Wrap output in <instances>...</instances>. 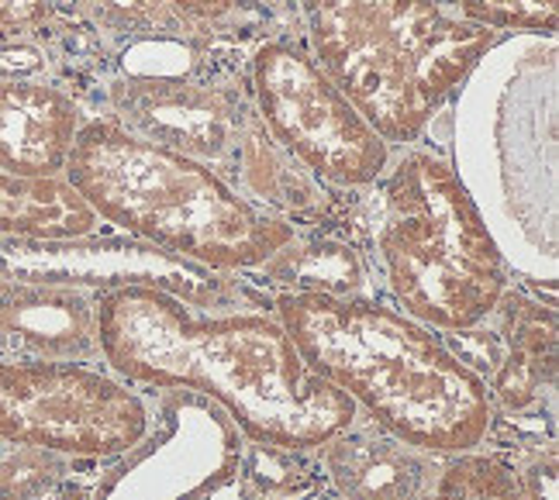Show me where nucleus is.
Returning a JSON list of instances; mask_svg holds the SVG:
<instances>
[{"mask_svg": "<svg viewBox=\"0 0 559 500\" xmlns=\"http://www.w3.org/2000/svg\"><path fill=\"white\" fill-rule=\"evenodd\" d=\"M97 338L118 380L207 394L249 442L311 452L359 418L266 314H193L169 294L128 287L97 297Z\"/></svg>", "mask_w": 559, "mask_h": 500, "instance_id": "nucleus-1", "label": "nucleus"}, {"mask_svg": "<svg viewBox=\"0 0 559 500\" xmlns=\"http://www.w3.org/2000/svg\"><path fill=\"white\" fill-rule=\"evenodd\" d=\"M276 321L318 377L404 445L460 455L487 439L493 425L487 380L428 324L367 297L332 294H284Z\"/></svg>", "mask_w": 559, "mask_h": 500, "instance_id": "nucleus-2", "label": "nucleus"}, {"mask_svg": "<svg viewBox=\"0 0 559 500\" xmlns=\"http://www.w3.org/2000/svg\"><path fill=\"white\" fill-rule=\"evenodd\" d=\"M100 222L218 273L260 270L294 242V225L252 207L218 169L94 118L62 169Z\"/></svg>", "mask_w": 559, "mask_h": 500, "instance_id": "nucleus-3", "label": "nucleus"}, {"mask_svg": "<svg viewBox=\"0 0 559 500\" xmlns=\"http://www.w3.org/2000/svg\"><path fill=\"white\" fill-rule=\"evenodd\" d=\"M305 17L311 59L386 145L415 142L498 46L439 0H349Z\"/></svg>", "mask_w": 559, "mask_h": 500, "instance_id": "nucleus-4", "label": "nucleus"}, {"mask_svg": "<svg viewBox=\"0 0 559 500\" xmlns=\"http://www.w3.org/2000/svg\"><path fill=\"white\" fill-rule=\"evenodd\" d=\"M377 249L407 318L469 332L508 290V263L480 204L432 152H407L383 183Z\"/></svg>", "mask_w": 559, "mask_h": 500, "instance_id": "nucleus-5", "label": "nucleus"}, {"mask_svg": "<svg viewBox=\"0 0 559 500\" xmlns=\"http://www.w3.org/2000/svg\"><path fill=\"white\" fill-rule=\"evenodd\" d=\"M490 118L473 107L463 115V166L469 177L490 163V177L469 187V198L493 183L511 204L514 222L532 217L552 235L556 222V49L552 41H508L493 46L463 83Z\"/></svg>", "mask_w": 559, "mask_h": 500, "instance_id": "nucleus-6", "label": "nucleus"}, {"mask_svg": "<svg viewBox=\"0 0 559 500\" xmlns=\"http://www.w3.org/2000/svg\"><path fill=\"white\" fill-rule=\"evenodd\" d=\"M145 434L148 410L124 380L94 366L0 359V445L115 460Z\"/></svg>", "mask_w": 559, "mask_h": 500, "instance_id": "nucleus-7", "label": "nucleus"}, {"mask_svg": "<svg viewBox=\"0 0 559 500\" xmlns=\"http://www.w3.org/2000/svg\"><path fill=\"white\" fill-rule=\"evenodd\" d=\"M252 94L266 135L314 177L338 187H367L383 177L391 145L308 52L263 41L252 56Z\"/></svg>", "mask_w": 559, "mask_h": 500, "instance_id": "nucleus-8", "label": "nucleus"}, {"mask_svg": "<svg viewBox=\"0 0 559 500\" xmlns=\"http://www.w3.org/2000/svg\"><path fill=\"white\" fill-rule=\"evenodd\" d=\"M0 276L11 284L76 287L97 297L148 287L204 311L225 308L235 294L228 273L190 263L132 235L100 231L83 238H0Z\"/></svg>", "mask_w": 559, "mask_h": 500, "instance_id": "nucleus-9", "label": "nucleus"}, {"mask_svg": "<svg viewBox=\"0 0 559 500\" xmlns=\"http://www.w3.org/2000/svg\"><path fill=\"white\" fill-rule=\"evenodd\" d=\"M111 104L132 135L207 166L231 156L246 135L235 100L225 91L183 76L118 80Z\"/></svg>", "mask_w": 559, "mask_h": 500, "instance_id": "nucleus-10", "label": "nucleus"}, {"mask_svg": "<svg viewBox=\"0 0 559 500\" xmlns=\"http://www.w3.org/2000/svg\"><path fill=\"white\" fill-rule=\"evenodd\" d=\"M0 353L35 362H97V294L8 279L0 297Z\"/></svg>", "mask_w": 559, "mask_h": 500, "instance_id": "nucleus-11", "label": "nucleus"}, {"mask_svg": "<svg viewBox=\"0 0 559 500\" xmlns=\"http://www.w3.org/2000/svg\"><path fill=\"white\" fill-rule=\"evenodd\" d=\"M318 455L342 500H425L442 469V455L404 445L359 418L321 442Z\"/></svg>", "mask_w": 559, "mask_h": 500, "instance_id": "nucleus-12", "label": "nucleus"}, {"mask_svg": "<svg viewBox=\"0 0 559 500\" xmlns=\"http://www.w3.org/2000/svg\"><path fill=\"white\" fill-rule=\"evenodd\" d=\"M80 104L46 80L0 83V172L62 177L80 135Z\"/></svg>", "mask_w": 559, "mask_h": 500, "instance_id": "nucleus-13", "label": "nucleus"}, {"mask_svg": "<svg viewBox=\"0 0 559 500\" xmlns=\"http://www.w3.org/2000/svg\"><path fill=\"white\" fill-rule=\"evenodd\" d=\"M493 311H504V353L493 386H487L490 401L504 410H525L556 383V311L511 290Z\"/></svg>", "mask_w": 559, "mask_h": 500, "instance_id": "nucleus-14", "label": "nucleus"}, {"mask_svg": "<svg viewBox=\"0 0 559 500\" xmlns=\"http://www.w3.org/2000/svg\"><path fill=\"white\" fill-rule=\"evenodd\" d=\"M100 217L67 177L0 172V238H83Z\"/></svg>", "mask_w": 559, "mask_h": 500, "instance_id": "nucleus-15", "label": "nucleus"}, {"mask_svg": "<svg viewBox=\"0 0 559 500\" xmlns=\"http://www.w3.org/2000/svg\"><path fill=\"white\" fill-rule=\"evenodd\" d=\"M273 284L294 287L290 294H332V297H356L362 287V263L356 249L342 242H308V246H284L273 259L260 266Z\"/></svg>", "mask_w": 559, "mask_h": 500, "instance_id": "nucleus-16", "label": "nucleus"}, {"mask_svg": "<svg viewBox=\"0 0 559 500\" xmlns=\"http://www.w3.org/2000/svg\"><path fill=\"white\" fill-rule=\"evenodd\" d=\"M425 500H525L519 473L493 455L460 452L449 455L439 480Z\"/></svg>", "mask_w": 559, "mask_h": 500, "instance_id": "nucleus-17", "label": "nucleus"}, {"mask_svg": "<svg viewBox=\"0 0 559 500\" xmlns=\"http://www.w3.org/2000/svg\"><path fill=\"white\" fill-rule=\"evenodd\" d=\"M80 8L94 14L97 25L124 35H180L187 21L169 8V0H80Z\"/></svg>", "mask_w": 559, "mask_h": 500, "instance_id": "nucleus-18", "label": "nucleus"}, {"mask_svg": "<svg viewBox=\"0 0 559 500\" xmlns=\"http://www.w3.org/2000/svg\"><path fill=\"white\" fill-rule=\"evenodd\" d=\"M460 17L490 32H556V0H460Z\"/></svg>", "mask_w": 559, "mask_h": 500, "instance_id": "nucleus-19", "label": "nucleus"}, {"mask_svg": "<svg viewBox=\"0 0 559 500\" xmlns=\"http://www.w3.org/2000/svg\"><path fill=\"white\" fill-rule=\"evenodd\" d=\"M0 455V500H46L62 473L67 455L41 452V449H17Z\"/></svg>", "mask_w": 559, "mask_h": 500, "instance_id": "nucleus-20", "label": "nucleus"}, {"mask_svg": "<svg viewBox=\"0 0 559 500\" xmlns=\"http://www.w3.org/2000/svg\"><path fill=\"white\" fill-rule=\"evenodd\" d=\"M52 17V0H0V32L28 35Z\"/></svg>", "mask_w": 559, "mask_h": 500, "instance_id": "nucleus-21", "label": "nucleus"}, {"mask_svg": "<svg viewBox=\"0 0 559 500\" xmlns=\"http://www.w3.org/2000/svg\"><path fill=\"white\" fill-rule=\"evenodd\" d=\"M41 70H46V52L32 41H4L0 46V83L38 80Z\"/></svg>", "mask_w": 559, "mask_h": 500, "instance_id": "nucleus-22", "label": "nucleus"}, {"mask_svg": "<svg viewBox=\"0 0 559 500\" xmlns=\"http://www.w3.org/2000/svg\"><path fill=\"white\" fill-rule=\"evenodd\" d=\"M239 4H242V0H169V8H174L187 21V25H190V21H193V25H198V21H218Z\"/></svg>", "mask_w": 559, "mask_h": 500, "instance_id": "nucleus-23", "label": "nucleus"}, {"mask_svg": "<svg viewBox=\"0 0 559 500\" xmlns=\"http://www.w3.org/2000/svg\"><path fill=\"white\" fill-rule=\"evenodd\" d=\"M335 4H349V0H300V8H305V14L321 11V8H335Z\"/></svg>", "mask_w": 559, "mask_h": 500, "instance_id": "nucleus-24", "label": "nucleus"}, {"mask_svg": "<svg viewBox=\"0 0 559 500\" xmlns=\"http://www.w3.org/2000/svg\"><path fill=\"white\" fill-rule=\"evenodd\" d=\"M260 500H305L300 493H287V497H260ZM318 500H329V497H318ZM335 500H342V497H335Z\"/></svg>", "mask_w": 559, "mask_h": 500, "instance_id": "nucleus-25", "label": "nucleus"}, {"mask_svg": "<svg viewBox=\"0 0 559 500\" xmlns=\"http://www.w3.org/2000/svg\"><path fill=\"white\" fill-rule=\"evenodd\" d=\"M4 287H8V279H4V276H0V297H4Z\"/></svg>", "mask_w": 559, "mask_h": 500, "instance_id": "nucleus-26", "label": "nucleus"}]
</instances>
